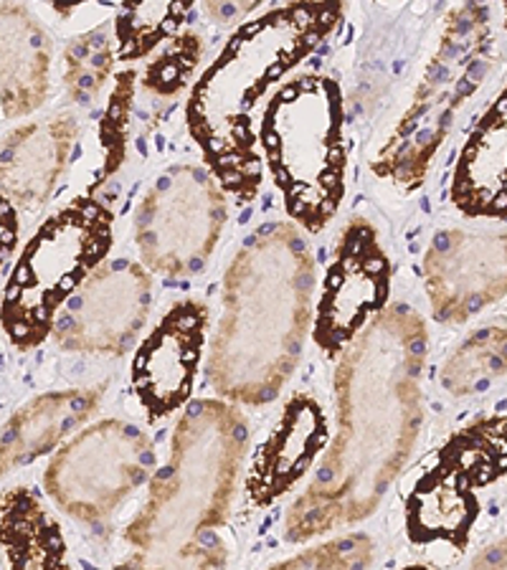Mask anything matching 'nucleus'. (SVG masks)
Masks as SVG:
<instances>
[{
	"label": "nucleus",
	"instance_id": "nucleus-19",
	"mask_svg": "<svg viewBox=\"0 0 507 570\" xmlns=\"http://www.w3.org/2000/svg\"><path fill=\"white\" fill-rule=\"evenodd\" d=\"M451 200L467 216H507V87L479 119L459 155Z\"/></svg>",
	"mask_w": 507,
	"mask_h": 570
},
{
	"label": "nucleus",
	"instance_id": "nucleus-20",
	"mask_svg": "<svg viewBox=\"0 0 507 570\" xmlns=\"http://www.w3.org/2000/svg\"><path fill=\"white\" fill-rule=\"evenodd\" d=\"M0 548L6 570H71L59 522L26 487L0 498Z\"/></svg>",
	"mask_w": 507,
	"mask_h": 570
},
{
	"label": "nucleus",
	"instance_id": "nucleus-16",
	"mask_svg": "<svg viewBox=\"0 0 507 570\" xmlns=\"http://www.w3.org/2000/svg\"><path fill=\"white\" fill-rule=\"evenodd\" d=\"M79 125L71 115H57L26 125L0 145V190L11 204L39 210L51 198L71 160Z\"/></svg>",
	"mask_w": 507,
	"mask_h": 570
},
{
	"label": "nucleus",
	"instance_id": "nucleus-24",
	"mask_svg": "<svg viewBox=\"0 0 507 570\" xmlns=\"http://www.w3.org/2000/svg\"><path fill=\"white\" fill-rule=\"evenodd\" d=\"M376 558V542L368 535H343L308 548L266 570H368Z\"/></svg>",
	"mask_w": 507,
	"mask_h": 570
},
{
	"label": "nucleus",
	"instance_id": "nucleus-27",
	"mask_svg": "<svg viewBox=\"0 0 507 570\" xmlns=\"http://www.w3.org/2000/svg\"><path fill=\"white\" fill-rule=\"evenodd\" d=\"M469 570H507V538L487 546Z\"/></svg>",
	"mask_w": 507,
	"mask_h": 570
},
{
	"label": "nucleus",
	"instance_id": "nucleus-22",
	"mask_svg": "<svg viewBox=\"0 0 507 570\" xmlns=\"http://www.w3.org/2000/svg\"><path fill=\"white\" fill-rule=\"evenodd\" d=\"M191 13L188 3H137L119 8L115 23L117 59L135 61L168 41Z\"/></svg>",
	"mask_w": 507,
	"mask_h": 570
},
{
	"label": "nucleus",
	"instance_id": "nucleus-12",
	"mask_svg": "<svg viewBox=\"0 0 507 570\" xmlns=\"http://www.w3.org/2000/svg\"><path fill=\"white\" fill-rule=\"evenodd\" d=\"M150 305V274L135 262H109L74 294L57 317L53 340L64 351L119 355L143 333Z\"/></svg>",
	"mask_w": 507,
	"mask_h": 570
},
{
	"label": "nucleus",
	"instance_id": "nucleus-7",
	"mask_svg": "<svg viewBox=\"0 0 507 570\" xmlns=\"http://www.w3.org/2000/svg\"><path fill=\"white\" fill-rule=\"evenodd\" d=\"M487 11L462 6L451 11L439 46L427 71L413 91L409 107L381 153L373 160V173L393 180L401 188H419L431 158L455 125L469 95L479 87L487 71Z\"/></svg>",
	"mask_w": 507,
	"mask_h": 570
},
{
	"label": "nucleus",
	"instance_id": "nucleus-8",
	"mask_svg": "<svg viewBox=\"0 0 507 570\" xmlns=\"http://www.w3.org/2000/svg\"><path fill=\"white\" fill-rule=\"evenodd\" d=\"M155 466L150 436L117 419L81 429L59 449L43 484L59 508L81 522H99L137 492Z\"/></svg>",
	"mask_w": 507,
	"mask_h": 570
},
{
	"label": "nucleus",
	"instance_id": "nucleus-11",
	"mask_svg": "<svg viewBox=\"0 0 507 570\" xmlns=\"http://www.w3.org/2000/svg\"><path fill=\"white\" fill-rule=\"evenodd\" d=\"M391 292V264L376 228L353 218L340 236L335 259L322 284L315 315V345L335 357L381 315Z\"/></svg>",
	"mask_w": 507,
	"mask_h": 570
},
{
	"label": "nucleus",
	"instance_id": "nucleus-25",
	"mask_svg": "<svg viewBox=\"0 0 507 570\" xmlns=\"http://www.w3.org/2000/svg\"><path fill=\"white\" fill-rule=\"evenodd\" d=\"M224 568V546L193 542L175 553H135L115 570H221Z\"/></svg>",
	"mask_w": 507,
	"mask_h": 570
},
{
	"label": "nucleus",
	"instance_id": "nucleus-26",
	"mask_svg": "<svg viewBox=\"0 0 507 570\" xmlns=\"http://www.w3.org/2000/svg\"><path fill=\"white\" fill-rule=\"evenodd\" d=\"M18 244V214L6 196H0V269Z\"/></svg>",
	"mask_w": 507,
	"mask_h": 570
},
{
	"label": "nucleus",
	"instance_id": "nucleus-5",
	"mask_svg": "<svg viewBox=\"0 0 507 570\" xmlns=\"http://www.w3.org/2000/svg\"><path fill=\"white\" fill-rule=\"evenodd\" d=\"M260 142L287 214L318 234L345 196L343 95L335 79L304 73L266 105Z\"/></svg>",
	"mask_w": 507,
	"mask_h": 570
},
{
	"label": "nucleus",
	"instance_id": "nucleus-18",
	"mask_svg": "<svg viewBox=\"0 0 507 570\" xmlns=\"http://www.w3.org/2000/svg\"><path fill=\"white\" fill-rule=\"evenodd\" d=\"M99 389L43 393L18 409L0 429V476L57 449L97 411Z\"/></svg>",
	"mask_w": 507,
	"mask_h": 570
},
{
	"label": "nucleus",
	"instance_id": "nucleus-13",
	"mask_svg": "<svg viewBox=\"0 0 507 570\" xmlns=\"http://www.w3.org/2000/svg\"><path fill=\"white\" fill-rule=\"evenodd\" d=\"M435 317L459 325L507 294V234L439 232L423 256Z\"/></svg>",
	"mask_w": 507,
	"mask_h": 570
},
{
	"label": "nucleus",
	"instance_id": "nucleus-4",
	"mask_svg": "<svg viewBox=\"0 0 507 570\" xmlns=\"http://www.w3.org/2000/svg\"><path fill=\"white\" fill-rule=\"evenodd\" d=\"M248 424L226 401L201 399L173 429L168 462L125 538L137 553H175L226 520L246 456Z\"/></svg>",
	"mask_w": 507,
	"mask_h": 570
},
{
	"label": "nucleus",
	"instance_id": "nucleus-14",
	"mask_svg": "<svg viewBox=\"0 0 507 570\" xmlns=\"http://www.w3.org/2000/svg\"><path fill=\"white\" fill-rule=\"evenodd\" d=\"M208 307L178 302L137 347L130 383L150 419H165L188 403L206 345Z\"/></svg>",
	"mask_w": 507,
	"mask_h": 570
},
{
	"label": "nucleus",
	"instance_id": "nucleus-10",
	"mask_svg": "<svg viewBox=\"0 0 507 570\" xmlns=\"http://www.w3.org/2000/svg\"><path fill=\"white\" fill-rule=\"evenodd\" d=\"M226 224L218 180L198 165H178L153 183L135 216V244L153 272L186 277L214 254Z\"/></svg>",
	"mask_w": 507,
	"mask_h": 570
},
{
	"label": "nucleus",
	"instance_id": "nucleus-1",
	"mask_svg": "<svg viewBox=\"0 0 507 570\" xmlns=\"http://www.w3.org/2000/svg\"><path fill=\"white\" fill-rule=\"evenodd\" d=\"M427 345L419 312L391 305L340 355L338 434L287 512L290 542L355 525L381 504L417 446Z\"/></svg>",
	"mask_w": 507,
	"mask_h": 570
},
{
	"label": "nucleus",
	"instance_id": "nucleus-23",
	"mask_svg": "<svg viewBox=\"0 0 507 570\" xmlns=\"http://www.w3.org/2000/svg\"><path fill=\"white\" fill-rule=\"evenodd\" d=\"M113 39L107 31H91L74 39L67 49V85L77 102L95 99L113 77Z\"/></svg>",
	"mask_w": 507,
	"mask_h": 570
},
{
	"label": "nucleus",
	"instance_id": "nucleus-28",
	"mask_svg": "<svg viewBox=\"0 0 507 570\" xmlns=\"http://www.w3.org/2000/svg\"><path fill=\"white\" fill-rule=\"evenodd\" d=\"M401 570H435V568H427V566H406Z\"/></svg>",
	"mask_w": 507,
	"mask_h": 570
},
{
	"label": "nucleus",
	"instance_id": "nucleus-21",
	"mask_svg": "<svg viewBox=\"0 0 507 570\" xmlns=\"http://www.w3.org/2000/svg\"><path fill=\"white\" fill-rule=\"evenodd\" d=\"M507 375V325H487L447 357L439 381L451 395H472Z\"/></svg>",
	"mask_w": 507,
	"mask_h": 570
},
{
	"label": "nucleus",
	"instance_id": "nucleus-17",
	"mask_svg": "<svg viewBox=\"0 0 507 570\" xmlns=\"http://www.w3.org/2000/svg\"><path fill=\"white\" fill-rule=\"evenodd\" d=\"M51 39L29 8L0 3V119L31 115L51 87Z\"/></svg>",
	"mask_w": 507,
	"mask_h": 570
},
{
	"label": "nucleus",
	"instance_id": "nucleus-3",
	"mask_svg": "<svg viewBox=\"0 0 507 570\" xmlns=\"http://www.w3.org/2000/svg\"><path fill=\"white\" fill-rule=\"evenodd\" d=\"M340 3H287L238 26L188 99V130L224 190L254 198L262 186L260 127L270 89L338 29Z\"/></svg>",
	"mask_w": 507,
	"mask_h": 570
},
{
	"label": "nucleus",
	"instance_id": "nucleus-6",
	"mask_svg": "<svg viewBox=\"0 0 507 570\" xmlns=\"http://www.w3.org/2000/svg\"><path fill=\"white\" fill-rule=\"evenodd\" d=\"M115 216L77 198L49 216L23 246L0 299V327L18 351H33L57 325L64 302L99 269L113 246Z\"/></svg>",
	"mask_w": 507,
	"mask_h": 570
},
{
	"label": "nucleus",
	"instance_id": "nucleus-15",
	"mask_svg": "<svg viewBox=\"0 0 507 570\" xmlns=\"http://www.w3.org/2000/svg\"><path fill=\"white\" fill-rule=\"evenodd\" d=\"M328 444V419L308 393L292 395L246 474L248 502L266 508L287 494Z\"/></svg>",
	"mask_w": 507,
	"mask_h": 570
},
{
	"label": "nucleus",
	"instance_id": "nucleus-9",
	"mask_svg": "<svg viewBox=\"0 0 507 570\" xmlns=\"http://www.w3.org/2000/svg\"><path fill=\"white\" fill-rule=\"evenodd\" d=\"M507 472V419L479 421L441 449L406 502V528L419 546L447 542L465 548L477 518L475 487Z\"/></svg>",
	"mask_w": 507,
	"mask_h": 570
},
{
	"label": "nucleus",
	"instance_id": "nucleus-2",
	"mask_svg": "<svg viewBox=\"0 0 507 570\" xmlns=\"http://www.w3.org/2000/svg\"><path fill=\"white\" fill-rule=\"evenodd\" d=\"M315 297V256L298 228L272 224L248 238L224 279L208 383L221 399L264 406L300 363Z\"/></svg>",
	"mask_w": 507,
	"mask_h": 570
}]
</instances>
